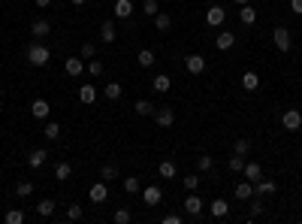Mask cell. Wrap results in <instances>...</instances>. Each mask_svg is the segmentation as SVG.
Here are the masks:
<instances>
[{
	"label": "cell",
	"mask_w": 302,
	"mask_h": 224,
	"mask_svg": "<svg viewBox=\"0 0 302 224\" xmlns=\"http://www.w3.org/2000/svg\"><path fill=\"white\" fill-rule=\"evenodd\" d=\"M48 58H51V51H48L46 46H27V61H30V67H46Z\"/></svg>",
	"instance_id": "obj_1"
},
{
	"label": "cell",
	"mask_w": 302,
	"mask_h": 224,
	"mask_svg": "<svg viewBox=\"0 0 302 224\" xmlns=\"http://www.w3.org/2000/svg\"><path fill=\"white\" fill-rule=\"evenodd\" d=\"M272 43H275V49H278V51H290V49H293V37H290V30H287V27H275V30H272Z\"/></svg>",
	"instance_id": "obj_2"
},
{
	"label": "cell",
	"mask_w": 302,
	"mask_h": 224,
	"mask_svg": "<svg viewBox=\"0 0 302 224\" xmlns=\"http://www.w3.org/2000/svg\"><path fill=\"white\" fill-rule=\"evenodd\" d=\"M185 212H187L193 221H200V215H203V200H200L197 191H190V194L185 197Z\"/></svg>",
	"instance_id": "obj_3"
},
{
	"label": "cell",
	"mask_w": 302,
	"mask_h": 224,
	"mask_svg": "<svg viewBox=\"0 0 302 224\" xmlns=\"http://www.w3.org/2000/svg\"><path fill=\"white\" fill-rule=\"evenodd\" d=\"M224 22H227V9L218 6V3H211L209 12H206V25H209V27H221Z\"/></svg>",
	"instance_id": "obj_4"
},
{
	"label": "cell",
	"mask_w": 302,
	"mask_h": 224,
	"mask_svg": "<svg viewBox=\"0 0 302 224\" xmlns=\"http://www.w3.org/2000/svg\"><path fill=\"white\" fill-rule=\"evenodd\" d=\"M281 127H284V130H293V133H296V130L302 127V112H299V109H287V112L281 115Z\"/></svg>",
	"instance_id": "obj_5"
},
{
	"label": "cell",
	"mask_w": 302,
	"mask_h": 224,
	"mask_svg": "<svg viewBox=\"0 0 302 224\" xmlns=\"http://www.w3.org/2000/svg\"><path fill=\"white\" fill-rule=\"evenodd\" d=\"M161 200H163V191H161L157 185H145V188H142V203H145L148 209H154Z\"/></svg>",
	"instance_id": "obj_6"
},
{
	"label": "cell",
	"mask_w": 302,
	"mask_h": 224,
	"mask_svg": "<svg viewBox=\"0 0 302 224\" xmlns=\"http://www.w3.org/2000/svg\"><path fill=\"white\" fill-rule=\"evenodd\" d=\"M154 122L161 124V127H172V124H175V109H172V106H161V109H154Z\"/></svg>",
	"instance_id": "obj_7"
},
{
	"label": "cell",
	"mask_w": 302,
	"mask_h": 224,
	"mask_svg": "<svg viewBox=\"0 0 302 224\" xmlns=\"http://www.w3.org/2000/svg\"><path fill=\"white\" fill-rule=\"evenodd\" d=\"M85 70H88V67H85V61H82V58H67V61H64V73H67V76H73V79H79Z\"/></svg>",
	"instance_id": "obj_8"
},
{
	"label": "cell",
	"mask_w": 302,
	"mask_h": 224,
	"mask_svg": "<svg viewBox=\"0 0 302 224\" xmlns=\"http://www.w3.org/2000/svg\"><path fill=\"white\" fill-rule=\"evenodd\" d=\"M88 197H91V203H106L109 200V185H106L103 179L97 185H91V191H88Z\"/></svg>",
	"instance_id": "obj_9"
},
{
	"label": "cell",
	"mask_w": 302,
	"mask_h": 224,
	"mask_svg": "<svg viewBox=\"0 0 302 224\" xmlns=\"http://www.w3.org/2000/svg\"><path fill=\"white\" fill-rule=\"evenodd\" d=\"M185 67H187L190 76H200V73L206 70V58H203V55H187V58H185Z\"/></svg>",
	"instance_id": "obj_10"
},
{
	"label": "cell",
	"mask_w": 302,
	"mask_h": 224,
	"mask_svg": "<svg viewBox=\"0 0 302 224\" xmlns=\"http://www.w3.org/2000/svg\"><path fill=\"white\" fill-rule=\"evenodd\" d=\"M209 212H211V218H227L230 203H227L224 197H218V200H211V203H209Z\"/></svg>",
	"instance_id": "obj_11"
},
{
	"label": "cell",
	"mask_w": 302,
	"mask_h": 224,
	"mask_svg": "<svg viewBox=\"0 0 302 224\" xmlns=\"http://www.w3.org/2000/svg\"><path fill=\"white\" fill-rule=\"evenodd\" d=\"M48 112H51V106H48V100L37 97V100L30 103V115H33V118H48Z\"/></svg>",
	"instance_id": "obj_12"
},
{
	"label": "cell",
	"mask_w": 302,
	"mask_h": 224,
	"mask_svg": "<svg viewBox=\"0 0 302 224\" xmlns=\"http://www.w3.org/2000/svg\"><path fill=\"white\" fill-rule=\"evenodd\" d=\"M112 12H115V19H130L133 15V0H115Z\"/></svg>",
	"instance_id": "obj_13"
},
{
	"label": "cell",
	"mask_w": 302,
	"mask_h": 224,
	"mask_svg": "<svg viewBox=\"0 0 302 224\" xmlns=\"http://www.w3.org/2000/svg\"><path fill=\"white\" fill-rule=\"evenodd\" d=\"M215 46H218L221 51H230V49L236 46V33H230V30H221L218 37H215Z\"/></svg>",
	"instance_id": "obj_14"
},
{
	"label": "cell",
	"mask_w": 302,
	"mask_h": 224,
	"mask_svg": "<svg viewBox=\"0 0 302 224\" xmlns=\"http://www.w3.org/2000/svg\"><path fill=\"white\" fill-rule=\"evenodd\" d=\"M30 33H33V37H37V40L48 37V33H51V22H48V19H37V22L30 25Z\"/></svg>",
	"instance_id": "obj_15"
},
{
	"label": "cell",
	"mask_w": 302,
	"mask_h": 224,
	"mask_svg": "<svg viewBox=\"0 0 302 224\" xmlns=\"http://www.w3.org/2000/svg\"><path fill=\"white\" fill-rule=\"evenodd\" d=\"M242 173H245V179H248V182H260V179H263V167L251 161V164H245V167H242Z\"/></svg>",
	"instance_id": "obj_16"
},
{
	"label": "cell",
	"mask_w": 302,
	"mask_h": 224,
	"mask_svg": "<svg viewBox=\"0 0 302 224\" xmlns=\"http://www.w3.org/2000/svg\"><path fill=\"white\" fill-rule=\"evenodd\" d=\"M278 191V185L272 182V179H260V182H254V194L257 197H263V194H275Z\"/></svg>",
	"instance_id": "obj_17"
},
{
	"label": "cell",
	"mask_w": 302,
	"mask_h": 224,
	"mask_svg": "<svg viewBox=\"0 0 302 224\" xmlns=\"http://www.w3.org/2000/svg\"><path fill=\"white\" fill-rule=\"evenodd\" d=\"M239 22H242V25H248V27H251V25L257 22V9H254L251 3H245V6L239 9Z\"/></svg>",
	"instance_id": "obj_18"
},
{
	"label": "cell",
	"mask_w": 302,
	"mask_h": 224,
	"mask_svg": "<svg viewBox=\"0 0 302 224\" xmlns=\"http://www.w3.org/2000/svg\"><path fill=\"white\" fill-rule=\"evenodd\" d=\"M46 158H48V151H46V149H33V151L27 154V164H30L33 170H40V167L46 164Z\"/></svg>",
	"instance_id": "obj_19"
},
{
	"label": "cell",
	"mask_w": 302,
	"mask_h": 224,
	"mask_svg": "<svg viewBox=\"0 0 302 224\" xmlns=\"http://www.w3.org/2000/svg\"><path fill=\"white\" fill-rule=\"evenodd\" d=\"M151 85H154V91H161V94H166V91L172 88V79H169L166 73H157V76L151 79Z\"/></svg>",
	"instance_id": "obj_20"
},
{
	"label": "cell",
	"mask_w": 302,
	"mask_h": 224,
	"mask_svg": "<svg viewBox=\"0 0 302 224\" xmlns=\"http://www.w3.org/2000/svg\"><path fill=\"white\" fill-rule=\"evenodd\" d=\"M79 100H82V103H94V100H97V88H94L91 82L79 85Z\"/></svg>",
	"instance_id": "obj_21"
},
{
	"label": "cell",
	"mask_w": 302,
	"mask_h": 224,
	"mask_svg": "<svg viewBox=\"0 0 302 224\" xmlns=\"http://www.w3.org/2000/svg\"><path fill=\"white\" fill-rule=\"evenodd\" d=\"M251 197H254V182H248V179L239 182L236 185V200H251Z\"/></svg>",
	"instance_id": "obj_22"
},
{
	"label": "cell",
	"mask_w": 302,
	"mask_h": 224,
	"mask_svg": "<svg viewBox=\"0 0 302 224\" xmlns=\"http://www.w3.org/2000/svg\"><path fill=\"white\" fill-rule=\"evenodd\" d=\"M115 37H118L115 22H103V27H100V40H103V43H115Z\"/></svg>",
	"instance_id": "obj_23"
},
{
	"label": "cell",
	"mask_w": 302,
	"mask_h": 224,
	"mask_svg": "<svg viewBox=\"0 0 302 224\" xmlns=\"http://www.w3.org/2000/svg\"><path fill=\"white\" fill-rule=\"evenodd\" d=\"M242 88H245V91H257V88H260V76L248 70V73L242 76Z\"/></svg>",
	"instance_id": "obj_24"
},
{
	"label": "cell",
	"mask_w": 302,
	"mask_h": 224,
	"mask_svg": "<svg viewBox=\"0 0 302 224\" xmlns=\"http://www.w3.org/2000/svg\"><path fill=\"white\" fill-rule=\"evenodd\" d=\"M37 215H43V218H51V215H55V200H40L37 203Z\"/></svg>",
	"instance_id": "obj_25"
},
{
	"label": "cell",
	"mask_w": 302,
	"mask_h": 224,
	"mask_svg": "<svg viewBox=\"0 0 302 224\" xmlns=\"http://www.w3.org/2000/svg\"><path fill=\"white\" fill-rule=\"evenodd\" d=\"M154 27H157V30H169V27H172V15L157 12V15H154Z\"/></svg>",
	"instance_id": "obj_26"
},
{
	"label": "cell",
	"mask_w": 302,
	"mask_h": 224,
	"mask_svg": "<svg viewBox=\"0 0 302 224\" xmlns=\"http://www.w3.org/2000/svg\"><path fill=\"white\" fill-rule=\"evenodd\" d=\"M154 61H157V58H154V51H151V49H142L139 55H136V64H139V67H151Z\"/></svg>",
	"instance_id": "obj_27"
},
{
	"label": "cell",
	"mask_w": 302,
	"mask_h": 224,
	"mask_svg": "<svg viewBox=\"0 0 302 224\" xmlns=\"http://www.w3.org/2000/svg\"><path fill=\"white\" fill-rule=\"evenodd\" d=\"M70 176H73V167H70V164H67V161H64V164H58V167H55V179H58V182H67V179H70Z\"/></svg>",
	"instance_id": "obj_28"
},
{
	"label": "cell",
	"mask_w": 302,
	"mask_h": 224,
	"mask_svg": "<svg viewBox=\"0 0 302 224\" xmlns=\"http://www.w3.org/2000/svg\"><path fill=\"white\" fill-rule=\"evenodd\" d=\"M133 109H136V115H154L151 100H136V103H133Z\"/></svg>",
	"instance_id": "obj_29"
},
{
	"label": "cell",
	"mask_w": 302,
	"mask_h": 224,
	"mask_svg": "<svg viewBox=\"0 0 302 224\" xmlns=\"http://www.w3.org/2000/svg\"><path fill=\"white\" fill-rule=\"evenodd\" d=\"M43 136H46V140H58V136H61V124L58 122H48L43 127Z\"/></svg>",
	"instance_id": "obj_30"
},
{
	"label": "cell",
	"mask_w": 302,
	"mask_h": 224,
	"mask_svg": "<svg viewBox=\"0 0 302 224\" xmlns=\"http://www.w3.org/2000/svg\"><path fill=\"white\" fill-rule=\"evenodd\" d=\"M124 191H127V194H139L142 191V182L136 176H127V179H124Z\"/></svg>",
	"instance_id": "obj_31"
},
{
	"label": "cell",
	"mask_w": 302,
	"mask_h": 224,
	"mask_svg": "<svg viewBox=\"0 0 302 224\" xmlns=\"http://www.w3.org/2000/svg\"><path fill=\"white\" fill-rule=\"evenodd\" d=\"M103 94H106V100H118V97H121V85H118V82H109V85L103 88Z\"/></svg>",
	"instance_id": "obj_32"
},
{
	"label": "cell",
	"mask_w": 302,
	"mask_h": 224,
	"mask_svg": "<svg viewBox=\"0 0 302 224\" xmlns=\"http://www.w3.org/2000/svg\"><path fill=\"white\" fill-rule=\"evenodd\" d=\"M157 173H161L163 179H175V164H172V161H163L161 167H157Z\"/></svg>",
	"instance_id": "obj_33"
},
{
	"label": "cell",
	"mask_w": 302,
	"mask_h": 224,
	"mask_svg": "<svg viewBox=\"0 0 302 224\" xmlns=\"http://www.w3.org/2000/svg\"><path fill=\"white\" fill-rule=\"evenodd\" d=\"M242 167H245V154H233L230 158V173H242Z\"/></svg>",
	"instance_id": "obj_34"
},
{
	"label": "cell",
	"mask_w": 302,
	"mask_h": 224,
	"mask_svg": "<svg viewBox=\"0 0 302 224\" xmlns=\"http://www.w3.org/2000/svg\"><path fill=\"white\" fill-rule=\"evenodd\" d=\"M115 176H118L115 164H103V170H100V179H103V182H109V179H115Z\"/></svg>",
	"instance_id": "obj_35"
},
{
	"label": "cell",
	"mask_w": 302,
	"mask_h": 224,
	"mask_svg": "<svg viewBox=\"0 0 302 224\" xmlns=\"http://www.w3.org/2000/svg\"><path fill=\"white\" fill-rule=\"evenodd\" d=\"M142 12H145L148 19H154V15L161 12V6H157V0H145V3H142Z\"/></svg>",
	"instance_id": "obj_36"
},
{
	"label": "cell",
	"mask_w": 302,
	"mask_h": 224,
	"mask_svg": "<svg viewBox=\"0 0 302 224\" xmlns=\"http://www.w3.org/2000/svg\"><path fill=\"white\" fill-rule=\"evenodd\" d=\"M15 194H19V197H30L33 194V182H19V185H15Z\"/></svg>",
	"instance_id": "obj_37"
},
{
	"label": "cell",
	"mask_w": 302,
	"mask_h": 224,
	"mask_svg": "<svg viewBox=\"0 0 302 224\" xmlns=\"http://www.w3.org/2000/svg\"><path fill=\"white\" fill-rule=\"evenodd\" d=\"M24 221V212L22 209H9L6 212V224H22Z\"/></svg>",
	"instance_id": "obj_38"
},
{
	"label": "cell",
	"mask_w": 302,
	"mask_h": 224,
	"mask_svg": "<svg viewBox=\"0 0 302 224\" xmlns=\"http://www.w3.org/2000/svg\"><path fill=\"white\" fill-rule=\"evenodd\" d=\"M197 164H200V173H209V170L215 167V161H211V154H200V161H197Z\"/></svg>",
	"instance_id": "obj_39"
},
{
	"label": "cell",
	"mask_w": 302,
	"mask_h": 224,
	"mask_svg": "<svg viewBox=\"0 0 302 224\" xmlns=\"http://www.w3.org/2000/svg\"><path fill=\"white\" fill-rule=\"evenodd\" d=\"M112 221H115V224H127V221H130V209H115Z\"/></svg>",
	"instance_id": "obj_40"
},
{
	"label": "cell",
	"mask_w": 302,
	"mask_h": 224,
	"mask_svg": "<svg viewBox=\"0 0 302 224\" xmlns=\"http://www.w3.org/2000/svg\"><path fill=\"white\" fill-rule=\"evenodd\" d=\"M248 149H251V143L242 136V140H236V146H233V154H248Z\"/></svg>",
	"instance_id": "obj_41"
},
{
	"label": "cell",
	"mask_w": 302,
	"mask_h": 224,
	"mask_svg": "<svg viewBox=\"0 0 302 224\" xmlns=\"http://www.w3.org/2000/svg\"><path fill=\"white\" fill-rule=\"evenodd\" d=\"M67 218H70V221H79V218H82V206H79V203H73V206L67 209Z\"/></svg>",
	"instance_id": "obj_42"
},
{
	"label": "cell",
	"mask_w": 302,
	"mask_h": 224,
	"mask_svg": "<svg viewBox=\"0 0 302 224\" xmlns=\"http://www.w3.org/2000/svg\"><path fill=\"white\" fill-rule=\"evenodd\" d=\"M88 73H91V76H103V61H91V64H88Z\"/></svg>",
	"instance_id": "obj_43"
},
{
	"label": "cell",
	"mask_w": 302,
	"mask_h": 224,
	"mask_svg": "<svg viewBox=\"0 0 302 224\" xmlns=\"http://www.w3.org/2000/svg\"><path fill=\"white\" fill-rule=\"evenodd\" d=\"M185 188H187V191H197V188H200V176H185Z\"/></svg>",
	"instance_id": "obj_44"
},
{
	"label": "cell",
	"mask_w": 302,
	"mask_h": 224,
	"mask_svg": "<svg viewBox=\"0 0 302 224\" xmlns=\"http://www.w3.org/2000/svg\"><path fill=\"white\" fill-rule=\"evenodd\" d=\"M94 55H97V46L94 43H85L82 46V58H94Z\"/></svg>",
	"instance_id": "obj_45"
},
{
	"label": "cell",
	"mask_w": 302,
	"mask_h": 224,
	"mask_svg": "<svg viewBox=\"0 0 302 224\" xmlns=\"http://www.w3.org/2000/svg\"><path fill=\"white\" fill-rule=\"evenodd\" d=\"M163 224H182V215H175V212H169V215H163Z\"/></svg>",
	"instance_id": "obj_46"
},
{
	"label": "cell",
	"mask_w": 302,
	"mask_h": 224,
	"mask_svg": "<svg viewBox=\"0 0 302 224\" xmlns=\"http://www.w3.org/2000/svg\"><path fill=\"white\" fill-rule=\"evenodd\" d=\"M290 9H293L296 15H302V0H290Z\"/></svg>",
	"instance_id": "obj_47"
},
{
	"label": "cell",
	"mask_w": 302,
	"mask_h": 224,
	"mask_svg": "<svg viewBox=\"0 0 302 224\" xmlns=\"http://www.w3.org/2000/svg\"><path fill=\"white\" fill-rule=\"evenodd\" d=\"M260 212H263V203L254 200V203H251V215H260Z\"/></svg>",
	"instance_id": "obj_48"
},
{
	"label": "cell",
	"mask_w": 302,
	"mask_h": 224,
	"mask_svg": "<svg viewBox=\"0 0 302 224\" xmlns=\"http://www.w3.org/2000/svg\"><path fill=\"white\" fill-rule=\"evenodd\" d=\"M33 3H37L40 9H48V6H51V0H33Z\"/></svg>",
	"instance_id": "obj_49"
},
{
	"label": "cell",
	"mask_w": 302,
	"mask_h": 224,
	"mask_svg": "<svg viewBox=\"0 0 302 224\" xmlns=\"http://www.w3.org/2000/svg\"><path fill=\"white\" fill-rule=\"evenodd\" d=\"M88 3V0H73V6H85Z\"/></svg>",
	"instance_id": "obj_50"
},
{
	"label": "cell",
	"mask_w": 302,
	"mask_h": 224,
	"mask_svg": "<svg viewBox=\"0 0 302 224\" xmlns=\"http://www.w3.org/2000/svg\"><path fill=\"white\" fill-rule=\"evenodd\" d=\"M236 3H239V6H245V3H251V0H236Z\"/></svg>",
	"instance_id": "obj_51"
}]
</instances>
